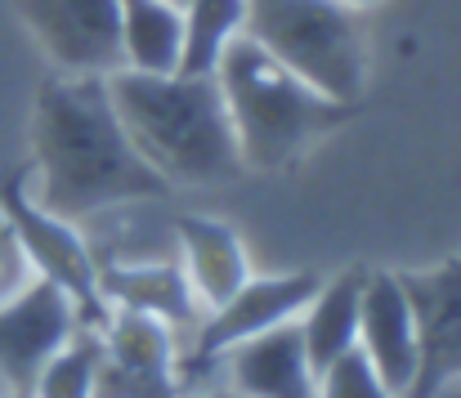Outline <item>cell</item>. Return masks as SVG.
I'll return each instance as SVG.
<instances>
[{"label": "cell", "instance_id": "6da1fadb", "mask_svg": "<svg viewBox=\"0 0 461 398\" xmlns=\"http://www.w3.org/2000/svg\"><path fill=\"white\" fill-rule=\"evenodd\" d=\"M32 166L41 170V197L59 220H86L108 206L170 197V184L135 152L122 126L108 77H45L32 108Z\"/></svg>", "mask_w": 461, "mask_h": 398}, {"label": "cell", "instance_id": "7a4b0ae2", "mask_svg": "<svg viewBox=\"0 0 461 398\" xmlns=\"http://www.w3.org/2000/svg\"><path fill=\"white\" fill-rule=\"evenodd\" d=\"M108 95L135 152L170 188L233 184L247 170L215 77H153L117 68L108 72Z\"/></svg>", "mask_w": 461, "mask_h": 398}, {"label": "cell", "instance_id": "3957f363", "mask_svg": "<svg viewBox=\"0 0 461 398\" xmlns=\"http://www.w3.org/2000/svg\"><path fill=\"white\" fill-rule=\"evenodd\" d=\"M215 86L224 95L229 126L247 170H287L322 134L354 117V104L318 95L247 32L220 54Z\"/></svg>", "mask_w": 461, "mask_h": 398}, {"label": "cell", "instance_id": "277c9868", "mask_svg": "<svg viewBox=\"0 0 461 398\" xmlns=\"http://www.w3.org/2000/svg\"><path fill=\"white\" fill-rule=\"evenodd\" d=\"M242 32L318 95L358 108L363 86H367V59H363V32L349 5L340 0H247Z\"/></svg>", "mask_w": 461, "mask_h": 398}, {"label": "cell", "instance_id": "5b68a950", "mask_svg": "<svg viewBox=\"0 0 461 398\" xmlns=\"http://www.w3.org/2000/svg\"><path fill=\"white\" fill-rule=\"evenodd\" d=\"M0 211L9 215L32 273L54 282L59 291H68V300L77 304V322L99 331L113 309L99 295V256L77 233V224L50 215L45 206H36V197H27V170L23 166L0 175Z\"/></svg>", "mask_w": 461, "mask_h": 398}, {"label": "cell", "instance_id": "8992f818", "mask_svg": "<svg viewBox=\"0 0 461 398\" xmlns=\"http://www.w3.org/2000/svg\"><path fill=\"white\" fill-rule=\"evenodd\" d=\"M318 286H322V273H313V268L247 277L224 304L206 309L202 322L193 327V336L179 345V363H175L179 390L197 385V376H211L233 345H242V340H251V336H260L278 322L301 318V309L313 300Z\"/></svg>", "mask_w": 461, "mask_h": 398}, {"label": "cell", "instance_id": "52a82bcc", "mask_svg": "<svg viewBox=\"0 0 461 398\" xmlns=\"http://www.w3.org/2000/svg\"><path fill=\"white\" fill-rule=\"evenodd\" d=\"M14 14L63 77H108L122 68L117 0H14Z\"/></svg>", "mask_w": 461, "mask_h": 398}, {"label": "cell", "instance_id": "ba28073f", "mask_svg": "<svg viewBox=\"0 0 461 398\" xmlns=\"http://www.w3.org/2000/svg\"><path fill=\"white\" fill-rule=\"evenodd\" d=\"M104 358L95 372V398H179V336L140 309H113L99 327Z\"/></svg>", "mask_w": 461, "mask_h": 398}, {"label": "cell", "instance_id": "9c48e42d", "mask_svg": "<svg viewBox=\"0 0 461 398\" xmlns=\"http://www.w3.org/2000/svg\"><path fill=\"white\" fill-rule=\"evenodd\" d=\"M394 273L417 322V376L403 398H435L448 381H461V256Z\"/></svg>", "mask_w": 461, "mask_h": 398}, {"label": "cell", "instance_id": "30bf717a", "mask_svg": "<svg viewBox=\"0 0 461 398\" xmlns=\"http://www.w3.org/2000/svg\"><path fill=\"white\" fill-rule=\"evenodd\" d=\"M77 304L45 277H32L14 300L0 304V376L9 394H27L41 367L77 336Z\"/></svg>", "mask_w": 461, "mask_h": 398}, {"label": "cell", "instance_id": "8fae6325", "mask_svg": "<svg viewBox=\"0 0 461 398\" xmlns=\"http://www.w3.org/2000/svg\"><path fill=\"white\" fill-rule=\"evenodd\" d=\"M358 349L385 381V390L403 398L417 376V322L412 304L399 286L394 268H367L363 300H358Z\"/></svg>", "mask_w": 461, "mask_h": 398}, {"label": "cell", "instance_id": "7c38bea8", "mask_svg": "<svg viewBox=\"0 0 461 398\" xmlns=\"http://www.w3.org/2000/svg\"><path fill=\"white\" fill-rule=\"evenodd\" d=\"M220 363L229 372V390L242 398H318V372L309 367L296 318L233 345Z\"/></svg>", "mask_w": 461, "mask_h": 398}, {"label": "cell", "instance_id": "4fadbf2b", "mask_svg": "<svg viewBox=\"0 0 461 398\" xmlns=\"http://www.w3.org/2000/svg\"><path fill=\"white\" fill-rule=\"evenodd\" d=\"M99 295L108 300V309H140L161 318L179 336V345L202 322V304L179 260H144V265L99 260Z\"/></svg>", "mask_w": 461, "mask_h": 398}, {"label": "cell", "instance_id": "5bb4252c", "mask_svg": "<svg viewBox=\"0 0 461 398\" xmlns=\"http://www.w3.org/2000/svg\"><path fill=\"white\" fill-rule=\"evenodd\" d=\"M175 238H179L184 277H188V286H193V295H197L202 309L224 304L251 277L247 247H242V238L229 224L206 220V215H179L175 220Z\"/></svg>", "mask_w": 461, "mask_h": 398}, {"label": "cell", "instance_id": "9a60e30c", "mask_svg": "<svg viewBox=\"0 0 461 398\" xmlns=\"http://www.w3.org/2000/svg\"><path fill=\"white\" fill-rule=\"evenodd\" d=\"M363 282L367 268L349 265L340 268L336 277H322V286L313 291L305 309H301V340H305L309 367L322 372L331 367L345 349L358 345V300H363Z\"/></svg>", "mask_w": 461, "mask_h": 398}, {"label": "cell", "instance_id": "2e32d148", "mask_svg": "<svg viewBox=\"0 0 461 398\" xmlns=\"http://www.w3.org/2000/svg\"><path fill=\"white\" fill-rule=\"evenodd\" d=\"M122 14V68L170 77L184 50V9L170 0H117Z\"/></svg>", "mask_w": 461, "mask_h": 398}, {"label": "cell", "instance_id": "e0dca14e", "mask_svg": "<svg viewBox=\"0 0 461 398\" xmlns=\"http://www.w3.org/2000/svg\"><path fill=\"white\" fill-rule=\"evenodd\" d=\"M184 50L179 77H215L220 54L247 27V0H184Z\"/></svg>", "mask_w": 461, "mask_h": 398}, {"label": "cell", "instance_id": "ac0fdd59", "mask_svg": "<svg viewBox=\"0 0 461 398\" xmlns=\"http://www.w3.org/2000/svg\"><path fill=\"white\" fill-rule=\"evenodd\" d=\"M104 358V340L90 327H77V336L41 367L32 398H95V372Z\"/></svg>", "mask_w": 461, "mask_h": 398}, {"label": "cell", "instance_id": "d6986e66", "mask_svg": "<svg viewBox=\"0 0 461 398\" xmlns=\"http://www.w3.org/2000/svg\"><path fill=\"white\" fill-rule=\"evenodd\" d=\"M318 398H394V394L385 390V381L376 376V367L367 363V354L354 345L331 367L318 372Z\"/></svg>", "mask_w": 461, "mask_h": 398}, {"label": "cell", "instance_id": "ffe728a7", "mask_svg": "<svg viewBox=\"0 0 461 398\" xmlns=\"http://www.w3.org/2000/svg\"><path fill=\"white\" fill-rule=\"evenodd\" d=\"M32 277H36V273H32V265H27V251H23V242H18L9 215L0 211V304L14 300Z\"/></svg>", "mask_w": 461, "mask_h": 398}, {"label": "cell", "instance_id": "44dd1931", "mask_svg": "<svg viewBox=\"0 0 461 398\" xmlns=\"http://www.w3.org/2000/svg\"><path fill=\"white\" fill-rule=\"evenodd\" d=\"M435 398H461V381H448V385H444Z\"/></svg>", "mask_w": 461, "mask_h": 398}, {"label": "cell", "instance_id": "7402d4cb", "mask_svg": "<svg viewBox=\"0 0 461 398\" xmlns=\"http://www.w3.org/2000/svg\"><path fill=\"white\" fill-rule=\"evenodd\" d=\"M340 5H349V9H363V5H376V0H340Z\"/></svg>", "mask_w": 461, "mask_h": 398}, {"label": "cell", "instance_id": "603a6c76", "mask_svg": "<svg viewBox=\"0 0 461 398\" xmlns=\"http://www.w3.org/2000/svg\"><path fill=\"white\" fill-rule=\"evenodd\" d=\"M5 398H27V394H5Z\"/></svg>", "mask_w": 461, "mask_h": 398}, {"label": "cell", "instance_id": "cb8c5ba5", "mask_svg": "<svg viewBox=\"0 0 461 398\" xmlns=\"http://www.w3.org/2000/svg\"><path fill=\"white\" fill-rule=\"evenodd\" d=\"M170 5H184V0H170Z\"/></svg>", "mask_w": 461, "mask_h": 398}]
</instances>
